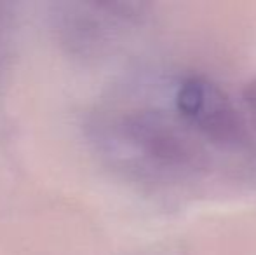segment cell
Segmentation results:
<instances>
[{"instance_id": "cell-4", "label": "cell", "mask_w": 256, "mask_h": 255, "mask_svg": "<svg viewBox=\"0 0 256 255\" xmlns=\"http://www.w3.org/2000/svg\"><path fill=\"white\" fill-rule=\"evenodd\" d=\"M240 109H242L251 138L256 142V79L244 84L240 93Z\"/></svg>"}, {"instance_id": "cell-5", "label": "cell", "mask_w": 256, "mask_h": 255, "mask_svg": "<svg viewBox=\"0 0 256 255\" xmlns=\"http://www.w3.org/2000/svg\"><path fill=\"white\" fill-rule=\"evenodd\" d=\"M0 44H2V42H0Z\"/></svg>"}, {"instance_id": "cell-1", "label": "cell", "mask_w": 256, "mask_h": 255, "mask_svg": "<svg viewBox=\"0 0 256 255\" xmlns=\"http://www.w3.org/2000/svg\"><path fill=\"white\" fill-rule=\"evenodd\" d=\"M98 142L115 163L150 180L190 182L212 168L209 147L180 121L174 110H117L102 121Z\"/></svg>"}, {"instance_id": "cell-3", "label": "cell", "mask_w": 256, "mask_h": 255, "mask_svg": "<svg viewBox=\"0 0 256 255\" xmlns=\"http://www.w3.org/2000/svg\"><path fill=\"white\" fill-rule=\"evenodd\" d=\"M145 16L140 4H74L58 14V32L75 53H91L110 44Z\"/></svg>"}, {"instance_id": "cell-2", "label": "cell", "mask_w": 256, "mask_h": 255, "mask_svg": "<svg viewBox=\"0 0 256 255\" xmlns=\"http://www.w3.org/2000/svg\"><path fill=\"white\" fill-rule=\"evenodd\" d=\"M172 110L208 147L225 154H250L254 142L240 105L216 81L186 74L172 89Z\"/></svg>"}]
</instances>
